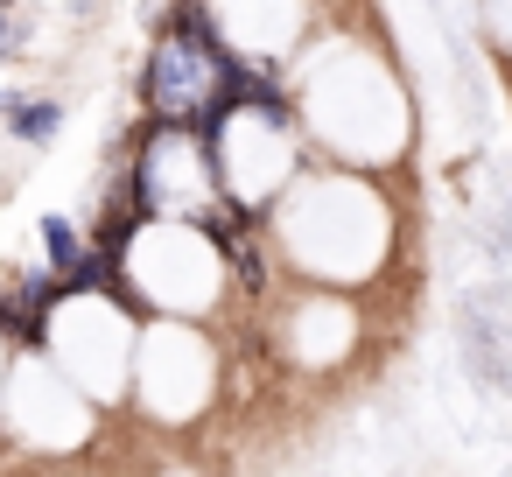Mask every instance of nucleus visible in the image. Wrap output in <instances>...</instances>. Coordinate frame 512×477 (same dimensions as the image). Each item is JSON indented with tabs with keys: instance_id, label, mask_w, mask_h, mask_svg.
Listing matches in <instances>:
<instances>
[{
	"instance_id": "f257e3e1",
	"label": "nucleus",
	"mask_w": 512,
	"mask_h": 477,
	"mask_svg": "<svg viewBox=\"0 0 512 477\" xmlns=\"http://www.w3.org/2000/svg\"><path fill=\"white\" fill-rule=\"evenodd\" d=\"M64 99H50V92H8L0 99V134H8L15 148H57L64 141Z\"/></svg>"
},
{
	"instance_id": "f03ea898",
	"label": "nucleus",
	"mask_w": 512,
	"mask_h": 477,
	"mask_svg": "<svg viewBox=\"0 0 512 477\" xmlns=\"http://www.w3.org/2000/svg\"><path fill=\"white\" fill-rule=\"evenodd\" d=\"M36 246H43V267L64 281V274L85 260V246H92V239H85V225H78L71 211H43V218H36Z\"/></svg>"
},
{
	"instance_id": "7ed1b4c3",
	"label": "nucleus",
	"mask_w": 512,
	"mask_h": 477,
	"mask_svg": "<svg viewBox=\"0 0 512 477\" xmlns=\"http://www.w3.org/2000/svg\"><path fill=\"white\" fill-rule=\"evenodd\" d=\"M29 43H36V15H29V8H15V15L0 8V71L22 64V50H29Z\"/></svg>"
},
{
	"instance_id": "20e7f679",
	"label": "nucleus",
	"mask_w": 512,
	"mask_h": 477,
	"mask_svg": "<svg viewBox=\"0 0 512 477\" xmlns=\"http://www.w3.org/2000/svg\"><path fill=\"white\" fill-rule=\"evenodd\" d=\"M0 8H8V15H15V8H29V0H0Z\"/></svg>"
},
{
	"instance_id": "39448f33",
	"label": "nucleus",
	"mask_w": 512,
	"mask_h": 477,
	"mask_svg": "<svg viewBox=\"0 0 512 477\" xmlns=\"http://www.w3.org/2000/svg\"><path fill=\"white\" fill-rule=\"evenodd\" d=\"M0 99H8V85H0Z\"/></svg>"
}]
</instances>
